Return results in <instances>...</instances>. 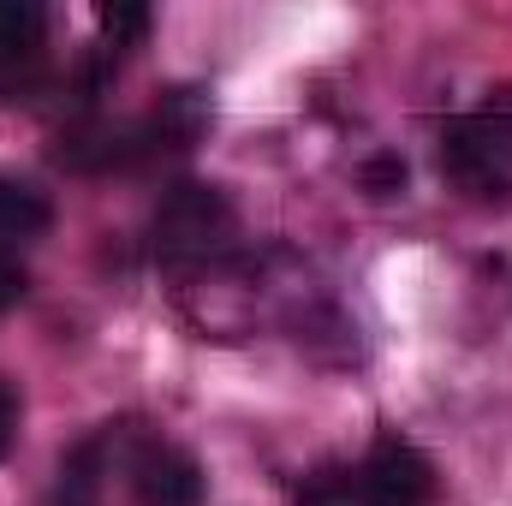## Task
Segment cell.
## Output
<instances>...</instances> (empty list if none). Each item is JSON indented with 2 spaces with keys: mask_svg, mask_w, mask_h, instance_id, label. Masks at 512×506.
<instances>
[{
  "mask_svg": "<svg viewBox=\"0 0 512 506\" xmlns=\"http://www.w3.org/2000/svg\"><path fill=\"white\" fill-rule=\"evenodd\" d=\"M96 18H102V36L114 42V54H126L131 42L149 36V6H102Z\"/></svg>",
  "mask_w": 512,
  "mask_h": 506,
  "instance_id": "obj_9",
  "label": "cell"
},
{
  "mask_svg": "<svg viewBox=\"0 0 512 506\" xmlns=\"http://www.w3.org/2000/svg\"><path fill=\"white\" fill-rule=\"evenodd\" d=\"M102 477H108V435H84L60 471H54V489L42 506H96L102 501Z\"/></svg>",
  "mask_w": 512,
  "mask_h": 506,
  "instance_id": "obj_6",
  "label": "cell"
},
{
  "mask_svg": "<svg viewBox=\"0 0 512 506\" xmlns=\"http://www.w3.org/2000/svg\"><path fill=\"white\" fill-rule=\"evenodd\" d=\"M405 179H411V173H405V161H399V155H370V161L358 167V185H364L370 197H399V191H405Z\"/></svg>",
  "mask_w": 512,
  "mask_h": 506,
  "instance_id": "obj_10",
  "label": "cell"
},
{
  "mask_svg": "<svg viewBox=\"0 0 512 506\" xmlns=\"http://www.w3.org/2000/svg\"><path fill=\"white\" fill-rule=\"evenodd\" d=\"M441 173L459 191H471V197H507L512 191V90L501 102L441 126Z\"/></svg>",
  "mask_w": 512,
  "mask_h": 506,
  "instance_id": "obj_2",
  "label": "cell"
},
{
  "mask_svg": "<svg viewBox=\"0 0 512 506\" xmlns=\"http://www.w3.org/2000/svg\"><path fill=\"white\" fill-rule=\"evenodd\" d=\"M358 477V506H429L435 501V465L399 441V435H376V447L364 453Z\"/></svg>",
  "mask_w": 512,
  "mask_h": 506,
  "instance_id": "obj_3",
  "label": "cell"
},
{
  "mask_svg": "<svg viewBox=\"0 0 512 506\" xmlns=\"http://www.w3.org/2000/svg\"><path fill=\"white\" fill-rule=\"evenodd\" d=\"M12 441H18V393H12V381L0 376V459L12 453Z\"/></svg>",
  "mask_w": 512,
  "mask_h": 506,
  "instance_id": "obj_12",
  "label": "cell"
},
{
  "mask_svg": "<svg viewBox=\"0 0 512 506\" xmlns=\"http://www.w3.org/2000/svg\"><path fill=\"white\" fill-rule=\"evenodd\" d=\"M24 292H30L24 262H18V251H6V245H0V316H6L12 304H24Z\"/></svg>",
  "mask_w": 512,
  "mask_h": 506,
  "instance_id": "obj_11",
  "label": "cell"
},
{
  "mask_svg": "<svg viewBox=\"0 0 512 506\" xmlns=\"http://www.w3.org/2000/svg\"><path fill=\"white\" fill-rule=\"evenodd\" d=\"M42 42H48L42 6H30V0H0V102H18V96L36 84Z\"/></svg>",
  "mask_w": 512,
  "mask_h": 506,
  "instance_id": "obj_5",
  "label": "cell"
},
{
  "mask_svg": "<svg viewBox=\"0 0 512 506\" xmlns=\"http://www.w3.org/2000/svg\"><path fill=\"white\" fill-rule=\"evenodd\" d=\"M233 227H239V215H233L227 191L185 179L149 215V256L161 268H197V262H209L233 245Z\"/></svg>",
  "mask_w": 512,
  "mask_h": 506,
  "instance_id": "obj_1",
  "label": "cell"
},
{
  "mask_svg": "<svg viewBox=\"0 0 512 506\" xmlns=\"http://www.w3.org/2000/svg\"><path fill=\"white\" fill-rule=\"evenodd\" d=\"M131 489L137 506H203V465L185 453V447H167V441H143L137 459H131Z\"/></svg>",
  "mask_w": 512,
  "mask_h": 506,
  "instance_id": "obj_4",
  "label": "cell"
},
{
  "mask_svg": "<svg viewBox=\"0 0 512 506\" xmlns=\"http://www.w3.org/2000/svg\"><path fill=\"white\" fill-rule=\"evenodd\" d=\"M292 506H358V477L346 465H316L310 477H298Z\"/></svg>",
  "mask_w": 512,
  "mask_h": 506,
  "instance_id": "obj_8",
  "label": "cell"
},
{
  "mask_svg": "<svg viewBox=\"0 0 512 506\" xmlns=\"http://www.w3.org/2000/svg\"><path fill=\"white\" fill-rule=\"evenodd\" d=\"M48 227H54V203H48L36 185H24V179H6V173H0V245H6V251H18V245L42 239Z\"/></svg>",
  "mask_w": 512,
  "mask_h": 506,
  "instance_id": "obj_7",
  "label": "cell"
}]
</instances>
